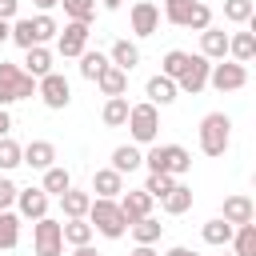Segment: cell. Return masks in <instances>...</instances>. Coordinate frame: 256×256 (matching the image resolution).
I'll return each instance as SVG.
<instances>
[{
    "label": "cell",
    "mask_w": 256,
    "mask_h": 256,
    "mask_svg": "<svg viewBox=\"0 0 256 256\" xmlns=\"http://www.w3.org/2000/svg\"><path fill=\"white\" fill-rule=\"evenodd\" d=\"M192 8H196V0H164V20L176 24V28H184Z\"/></svg>",
    "instance_id": "cell-37"
},
{
    "label": "cell",
    "mask_w": 256,
    "mask_h": 256,
    "mask_svg": "<svg viewBox=\"0 0 256 256\" xmlns=\"http://www.w3.org/2000/svg\"><path fill=\"white\" fill-rule=\"evenodd\" d=\"M120 212H124V220L132 224V220H140V216H152V196L144 192V188H136V192H120Z\"/></svg>",
    "instance_id": "cell-15"
},
{
    "label": "cell",
    "mask_w": 256,
    "mask_h": 256,
    "mask_svg": "<svg viewBox=\"0 0 256 256\" xmlns=\"http://www.w3.org/2000/svg\"><path fill=\"white\" fill-rule=\"evenodd\" d=\"M224 20L228 24H252L256 20V4L252 0H224Z\"/></svg>",
    "instance_id": "cell-33"
},
{
    "label": "cell",
    "mask_w": 256,
    "mask_h": 256,
    "mask_svg": "<svg viewBox=\"0 0 256 256\" xmlns=\"http://www.w3.org/2000/svg\"><path fill=\"white\" fill-rule=\"evenodd\" d=\"M232 256H256V224L248 220V224H236L232 228Z\"/></svg>",
    "instance_id": "cell-27"
},
{
    "label": "cell",
    "mask_w": 256,
    "mask_h": 256,
    "mask_svg": "<svg viewBox=\"0 0 256 256\" xmlns=\"http://www.w3.org/2000/svg\"><path fill=\"white\" fill-rule=\"evenodd\" d=\"M88 204H92V192H84V188H64V192H60L64 220H72V216H88Z\"/></svg>",
    "instance_id": "cell-22"
},
{
    "label": "cell",
    "mask_w": 256,
    "mask_h": 256,
    "mask_svg": "<svg viewBox=\"0 0 256 256\" xmlns=\"http://www.w3.org/2000/svg\"><path fill=\"white\" fill-rule=\"evenodd\" d=\"M132 256H156V252H152V244H136V248H132Z\"/></svg>",
    "instance_id": "cell-49"
},
{
    "label": "cell",
    "mask_w": 256,
    "mask_h": 256,
    "mask_svg": "<svg viewBox=\"0 0 256 256\" xmlns=\"http://www.w3.org/2000/svg\"><path fill=\"white\" fill-rule=\"evenodd\" d=\"M228 56H232L236 64H252V56H256V32H236V36H228Z\"/></svg>",
    "instance_id": "cell-23"
},
{
    "label": "cell",
    "mask_w": 256,
    "mask_h": 256,
    "mask_svg": "<svg viewBox=\"0 0 256 256\" xmlns=\"http://www.w3.org/2000/svg\"><path fill=\"white\" fill-rule=\"evenodd\" d=\"M32 248H36V256H64L60 220H52V216H40V220H32Z\"/></svg>",
    "instance_id": "cell-6"
},
{
    "label": "cell",
    "mask_w": 256,
    "mask_h": 256,
    "mask_svg": "<svg viewBox=\"0 0 256 256\" xmlns=\"http://www.w3.org/2000/svg\"><path fill=\"white\" fill-rule=\"evenodd\" d=\"M20 168V144L12 136H0V172H12Z\"/></svg>",
    "instance_id": "cell-39"
},
{
    "label": "cell",
    "mask_w": 256,
    "mask_h": 256,
    "mask_svg": "<svg viewBox=\"0 0 256 256\" xmlns=\"http://www.w3.org/2000/svg\"><path fill=\"white\" fill-rule=\"evenodd\" d=\"M160 204H164V212H168V216H184V212L192 208V188L176 180V184H172V188L160 196Z\"/></svg>",
    "instance_id": "cell-19"
},
{
    "label": "cell",
    "mask_w": 256,
    "mask_h": 256,
    "mask_svg": "<svg viewBox=\"0 0 256 256\" xmlns=\"http://www.w3.org/2000/svg\"><path fill=\"white\" fill-rule=\"evenodd\" d=\"M20 164H28V168H36V172L52 168V164H56V144H52V140H28V144L20 148Z\"/></svg>",
    "instance_id": "cell-13"
},
{
    "label": "cell",
    "mask_w": 256,
    "mask_h": 256,
    "mask_svg": "<svg viewBox=\"0 0 256 256\" xmlns=\"http://www.w3.org/2000/svg\"><path fill=\"white\" fill-rule=\"evenodd\" d=\"M16 244H20V216H16L12 208H4V212H0V248L12 252Z\"/></svg>",
    "instance_id": "cell-31"
},
{
    "label": "cell",
    "mask_w": 256,
    "mask_h": 256,
    "mask_svg": "<svg viewBox=\"0 0 256 256\" xmlns=\"http://www.w3.org/2000/svg\"><path fill=\"white\" fill-rule=\"evenodd\" d=\"M24 72L28 76H48L52 72V52L44 48V44H32V48H24Z\"/></svg>",
    "instance_id": "cell-21"
},
{
    "label": "cell",
    "mask_w": 256,
    "mask_h": 256,
    "mask_svg": "<svg viewBox=\"0 0 256 256\" xmlns=\"http://www.w3.org/2000/svg\"><path fill=\"white\" fill-rule=\"evenodd\" d=\"M108 60H112L116 68H124V72H132V68L140 64V48H136L132 40H116V44L108 48Z\"/></svg>",
    "instance_id": "cell-28"
},
{
    "label": "cell",
    "mask_w": 256,
    "mask_h": 256,
    "mask_svg": "<svg viewBox=\"0 0 256 256\" xmlns=\"http://www.w3.org/2000/svg\"><path fill=\"white\" fill-rule=\"evenodd\" d=\"M124 124H128V132H132L136 144H156V136H160V108L148 104V100H140V104L128 108Z\"/></svg>",
    "instance_id": "cell-5"
},
{
    "label": "cell",
    "mask_w": 256,
    "mask_h": 256,
    "mask_svg": "<svg viewBox=\"0 0 256 256\" xmlns=\"http://www.w3.org/2000/svg\"><path fill=\"white\" fill-rule=\"evenodd\" d=\"M144 96H148V104H156V108H168L180 92H176V80H168V76H152L148 84H144Z\"/></svg>",
    "instance_id": "cell-16"
},
{
    "label": "cell",
    "mask_w": 256,
    "mask_h": 256,
    "mask_svg": "<svg viewBox=\"0 0 256 256\" xmlns=\"http://www.w3.org/2000/svg\"><path fill=\"white\" fill-rule=\"evenodd\" d=\"M128 96H108L104 100V112H100V120L108 124V128H124V120H128Z\"/></svg>",
    "instance_id": "cell-30"
},
{
    "label": "cell",
    "mask_w": 256,
    "mask_h": 256,
    "mask_svg": "<svg viewBox=\"0 0 256 256\" xmlns=\"http://www.w3.org/2000/svg\"><path fill=\"white\" fill-rule=\"evenodd\" d=\"M164 256H196V252H192V248H184V244H176V248H168Z\"/></svg>",
    "instance_id": "cell-46"
},
{
    "label": "cell",
    "mask_w": 256,
    "mask_h": 256,
    "mask_svg": "<svg viewBox=\"0 0 256 256\" xmlns=\"http://www.w3.org/2000/svg\"><path fill=\"white\" fill-rule=\"evenodd\" d=\"M36 96V76H28L20 64H4L0 60V108Z\"/></svg>",
    "instance_id": "cell-4"
},
{
    "label": "cell",
    "mask_w": 256,
    "mask_h": 256,
    "mask_svg": "<svg viewBox=\"0 0 256 256\" xmlns=\"http://www.w3.org/2000/svg\"><path fill=\"white\" fill-rule=\"evenodd\" d=\"M20 12V0H0V20H16Z\"/></svg>",
    "instance_id": "cell-43"
},
{
    "label": "cell",
    "mask_w": 256,
    "mask_h": 256,
    "mask_svg": "<svg viewBox=\"0 0 256 256\" xmlns=\"http://www.w3.org/2000/svg\"><path fill=\"white\" fill-rule=\"evenodd\" d=\"M128 232H132V240H136V244H156V240L164 236V224H160L156 216H140V220H132V224H128Z\"/></svg>",
    "instance_id": "cell-26"
},
{
    "label": "cell",
    "mask_w": 256,
    "mask_h": 256,
    "mask_svg": "<svg viewBox=\"0 0 256 256\" xmlns=\"http://www.w3.org/2000/svg\"><path fill=\"white\" fill-rule=\"evenodd\" d=\"M120 4H124V0H100V8H104V12H120Z\"/></svg>",
    "instance_id": "cell-47"
},
{
    "label": "cell",
    "mask_w": 256,
    "mask_h": 256,
    "mask_svg": "<svg viewBox=\"0 0 256 256\" xmlns=\"http://www.w3.org/2000/svg\"><path fill=\"white\" fill-rule=\"evenodd\" d=\"M208 84L216 92H240L248 84V64H236V60H216L208 68Z\"/></svg>",
    "instance_id": "cell-7"
},
{
    "label": "cell",
    "mask_w": 256,
    "mask_h": 256,
    "mask_svg": "<svg viewBox=\"0 0 256 256\" xmlns=\"http://www.w3.org/2000/svg\"><path fill=\"white\" fill-rule=\"evenodd\" d=\"M220 216L236 228V224H248V220H256V204H252V196H244V192H236V196H224V208H220Z\"/></svg>",
    "instance_id": "cell-14"
},
{
    "label": "cell",
    "mask_w": 256,
    "mask_h": 256,
    "mask_svg": "<svg viewBox=\"0 0 256 256\" xmlns=\"http://www.w3.org/2000/svg\"><path fill=\"white\" fill-rule=\"evenodd\" d=\"M176 184V176H168V172H148V180H144V192L152 196V200H160L168 188Z\"/></svg>",
    "instance_id": "cell-40"
},
{
    "label": "cell",
    "mask_w": 256,
    "mask_h": 256,
    "mask_svg": "<svg viewBox=\"0 0 256 256\" xmlns=\"http://www.w3.org/2000/svg\"><path fill=\"white\" fill-rule=\"evenodd\" d=\"M208 68H212V60L208 56H192L188 52V64H184V72L176 76V92H188V96H196V92H204L208 88Z\"/></svg>",
    "instance_id": "cell-9"
},
{
    "label": "cell",
    "mask_w": 256,
    "mask_h": 256,
    "mask_svg": "<svg viewBox=\"0 0 256 256\" xmlns=\"http://www.w3.org/2000/svg\"><path fill=\"white\" fill-rule=\"evenodd\" d=\"M88 224H92V232H100V236H108V240H120V236L128 232V220H124L120 204L108 200V196H92V204H88Z\"/></svg>",
    "instance_id": "cell-1"
},
{
    "label": "cell",
    "mask_w": 256,
    "mask_h": 256,
    "mask_svg": "<svg viewBox=\"0 0 256 256\" xmlns=\"http://www.w3.org/2000/svg\"><path fill=\"white\" fill-rule=\"evenodd\" d=\"M92 192L116 200V196L124 192V176H120L116 168H96V172H92Z\"/></svg>",
    "instance_id": "cell-18"
},
{
    "label": "cell",
    "mask_w": 256,
    "mask_h": 256,
    "mask_svg": "<svg viewBox=\"0 0 256 256\" xmlns=\"http://www.w3.org/2000/svg\"><path fill=\"white\" fill-rule=\"evenodd\" d=\"M60 236H64V244H72V248H80V244H92V224H88V216H72V220H64L60 224Z\"/></svg>",
    "instance_id": "cell-20"
},
{
    "label": "cell",
    "mask_w": 256,
    "mask_h": 256,
    "mask_svg": "<svg viewBox=\"0 0 256 256\" xmlns=\"http://www.w3.org/2000/svg\"><path fill=\"white\" fill-rule=\"evenodd\" d=\"M72 256H104V252H96L92 244H80V248H72Z\"/></svg>",
    "instance_id": "cell-45"
},
{
    "label": "cell",
    "mask_w": 256,
    "mask_h": 256,
    "mask_svg": "<svg viewBox=\"0 0 256 256\" xmlns=\"http://www.w3.org/2000/svg\"><path fill=\"white\" fill-rule=\"evenodd\" d=\"M48 196H60L64 188H72V176H68V168H60V164H52V168H44V184H40Z\"/></svg>",
    "instance_id": "cell-35"
},
{
    "label": "cell",
    "mask_w": 256,
    "mask_h": 256,
    "mask_svg": "<svg viewBox=\"0 0 256 256\" xmlns=\"http://www.w3.org/2000/svg\"><path fill=\"white\" fill-rule=\"evenodd\" d=\"M144 164L148 172H168V176H184L192 172V152L184 144H152L144 152Z\"/></svg>",
    "instance_id": "cell-2"
},
{
    "label": "cell",
    "mask_w": 256,
    "mask_h": 256,
    "mask_svg": "<svg viewBox=\"0 0 256 256\" xmlns=\"http://www.w3.org/2000/svg\"><path fill=\"white\" fill-rule=\"evenodd\" d=\"M208 24H212V8H208L204 0H196V8L188 12V24H184V28H192V32H204Z\"/></svg>",
    "instance_id": "cell-41"
},
{
    "label": "cell",
    "mask_w": 256,
    "mask_h": 256,
    "mask_svg": "<svg viewBox=\"0 0 256 256\" xmlns=\"http://www.w3.org/2000/svg\"><path fill=\"white\" fill-rule=\"evenodd\" d=\"M88 24H80V20H68L60 32H56V48H60V56L64 60H76L84 48H88Z\"/></svg>",
    "instance_id": "cell-10"
},
{
    "label": "cell",
    "mask_w": 256,
    "mask_h": 256,
    "mask_svg": "<svg viewBox=\"0 0 256 256\" xmlns=\"http://www.w3.org/2000/svg\"><path fill=\"white\" fill-rule=\"evenodd\" d=\"M140 164H144V152H140L136 144H120V148L112 152V164H108V168H116L120 176H128V172H136Z\"/></svg>",
    "instance_id": "cell-25"
},
{
    "label": "cell",
    "mask_w": 256,
    "mask_h": 256,
    "mask_svg": "<svg viewBox=\"0 0 256 256\" xmlns=\"http://www.w3.org/2000/svg\"><path fill=\"white\" fill-rule=\"evenodd\" d=\"M200 56H208V60H224V56H228V32L208 24V28L200 32Z\"/></svg>",
    "instance_id": "cell-17"
},
{
    "label": "cell",
    "mask_w": 256,
    "mask_h": 256,
    "mask_svg": "<svg viewBox=\"0 0 256 256\" xmlns=\"http://www.w3.org/2000/svg\"><path fill=\"white\" fill-rule=\"evenodd\" d=\"M16 192H20V188H16V184H12L8 176H0V212L16 204Z\"/></svg>",
    "instance_id": "cell-42"
},
{
    "label": "cell",
    "mask_w": 256,
    "mask_h": 256,
    "mask_svg": "<svg viewBox=\"0 0 256 256\" xmlns=\"http://www.w3.org/2000/svg\"><path fill=\"white\" fill-rule=\"evenodd\" d=\"M16 216H20V220H40V216H48V192H44V188H20V192H16Z\"/></svg>",
    "instance_id": "cell-12"
},
{
    "label": "cell",
    "mask_w": 256,
    "mask_h": 256,
    "mask_svg": "<svg viewBox=\"0 0 256 256\" xmlns=\"http://www.w3.org/2000/svg\"><path fill=\"white\" fill-rule=\"evenodd\" d=\"M96 84H100L104 96H124V92H128V72L116 68V64H108V68L96 76Z\"/></svg>",
    "instance_id": "cell-24"
},
{
    "label": "cell",
    "mask_w": 256,
    "mask_h": 256,
    "mask_svg": "<svg viewBox=\"0 0 256 256\" xmlns=\"http://www.w3.org/2000/svg\"><path fill=\"white\" fill-rule=\"evenodd\" d=\"M128 24H132V32L144 40V36H156L160 32V8L152 4V0H136L132 8H128Z\"/></svg>",
    "instance_id": "cell-11"
},
{
    "label": "cell",
    "mask_w": 256,
    "mask_h": 256,
    "mask_svg": "<svg viewBox=\"0 0 256 256\" xmlns=\"http://www.w3.org/2000/svg\"><path fill=\"white\" fill-rule=\"evenodd\" d=\"M56 4H60V0H36V8H40V12H52Z\"/></svg>",
    "instance_id": "cell-50"
},
{
    "label": "cell",
    "mask_w": 256,
    "mask_h": 256,
    "mask_svg": "<svg viewBox=\"0 0 256 256\" xmlns=\"http://www.w3.org/2000/svg\"><path fill=\"white\" fill-rule=\"evenodd\" d=\"M12 132V116H8V108H0V136H8Z\"/></svg>",
    "instance_id": "cell-44"
},
{
    "label": "cell",
    "mask_w": 256,
    "mask_h": 256,
    "mask_svg": "<svg viewBox=\"0 0 256 256\" xmlns=\"http://www.w3.org/2000/svg\"><path fill=\"white\" fill-rule=\"evenodd\" d=\"M232 144V120L224 112H208L200 120V152L204 156H224Z\"/></svg>",
    "instance_id": "cell-3"
},
{
    "label": "cell",
    "mask_w": 256,
    "mask_h": 256,
    "mask_svg": "<svg viewBox=\"0 0 256 256\" xmlns=\"http://www.w3.org/2000/svg\"><path fill=\"white\" fill-rule=\"evenodd\" d=\"M76 60H80V76H84V80H96V76H100V72H104V68L112 64V60H108L104 52H88V48H84V52H80Z\"/></svg>",
    "instance_id": "cell-34"
},
{
    "label": "cell",
    "mask_w": 256,
    "mask_h": 256,
    "mask_svg": "<svg viewBox=\"0 0 256 256\" xmlns=\"http://www.w3.org/2000/svg\"><path fill=\"white\" fill-rule=\"evenodd\" d=\"M28 32H32V44H48V40H56L60 24L48 12H40V16H28Z\"/></svg>",
    "instance_id": "cell-29"
},
{
    "label": "cell",
    "mask_w": 256,
    "mask_h": 256,
    "mask_svg": "<svg viewBox=\"0 0 256 256\" xmlns=\"http://www.w3.org/2000/svg\"><path fill=\"white\" fill-rule=\"evenodd\" d=\"M184 64H188V52H184V48H172V52H164V60H160V76L176 80V76L184 72Z\"/></svg>",
    "instance_id": "cell-38"
},
{
    "label": "cell",
    "mask_w": 256,
    "mask_h": 256,
    "mask_svg": "<svg viewBox=\"0 0 256 256\" xmlns=\"http://www.w3.org/2000/svg\"><path fill=\"white\" fill-rule=\"evenodd\" d=\"M200 236H204V244H212V248H224V244L232 240V224H228L224 216H216V220H208V224L200 228Z\"/></svg>",
    "instance_id": "cell-32"
},
{
    "label": "cell",
    "mask_w": 256,
    "mask_h": 256,
    "mask_svg": "<svg viewBox=\"0 0 256 256\" xmlns=\"http://www.w3.org/2000/svg\"><path fill=\"white\" fill-rule=\"evenodd\" d=\"M64 4V16L68 20H80V24H92L96 20V0H60Z\"/></svg>",
    "instance_id": "cell-36"
},
{
    "label": "cell",
    "mask_w": 256,
    "mask_h": 256,
    "mask_svg": "<svg viewBox=\"0 0 256 256\" xmlns=\"http://www.w3.org/2000/svg\"><path fill=\"white\" fill-rule=\"evenodd\" d=\"M36 96L44 100V108L64 112V108L72 104V84H68L60 72H48V76H40V80H36Z\"/></svg>",
    "instance_id": "cell-8"
},
{
    "label": "cell",
    "mask_w": 256,
    "mask_h": 256,
    "mask_svg": "<svg viewBox=\"0 0 256 256\" xmlns=\"http://www.w3.org/2000/svg\"><path fill=\"white\" fill-rule=\"evenodd\" d=\"M224 256H232V252H224Z\"/></svg>",
    "instance_id": "cell-51"
},
{
    "label": "cell",
    "mask_w": 256,
    "mask_h": 256,
    "mask_svg": "<svg viewBox=\"0 0 256 256\" xmlns=\"http://www.w3.org/2000/svg\"><path fill=\"white\" fill-rule=\"evenodd\" d=\"M8 36H12V20H0V44H4Z\"/></svg>",
    "instance_id": "cell-48"
}]
</instances>
